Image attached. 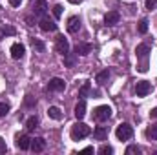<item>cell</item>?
Segmentation results:
<instances>
[{
	"instance_id": "6da1fadb",
	"label": "cell",
	"mask_w": 157,
	"mask_h": 155,
	"mask_svg": "<svg viewBox=\"0 0 157 155\" xmlns=\"http://www.w3.org/2000/svg\"><path fill=\"white\" fill-rule=\"evenodd\" d=\"M150 46L148 44H139L135 47V55L137 59L141 60V66H139V71H146L148 70V57H150Z\"/></svg>"
},
{
	"instance_id": "7a4b0ae2",
	"label": "cell",
	"mask_w": 157,
	"mask_h": 155,
	"mask_svg": "<svg viewBox=\"0 0 157 155\" xmlns=\"http://www.w3.org/2000/svg\"><path fill=\"white\" fill-rule=\"evenodd\" d=\"M90 133H91V128L88 124H84V122H77V124L71 126V139L73 141H82Z\"/></svg>"
},
{
	"instance_id": "3957f363",
	"label": "cell",
	"mask_w": 157,
	"mask_h": 155,
	"mask_svg": "<svg viewBox=\"0 0 157 155\" xmlns=\"http://www.w3.org/2000/svg\"><path fill=\"white\" fill-rule=\"evenodd\" d=\"M112 117V108L110 106H97L95 110H93V120H97V122H104V120H108Z\"/></svg>"
},
{
	"instance_id": "277c9868",
	"label": "cell",
	"mask_w": 157,
	"mask_h": 155,
	"mask_svg": "<svg viewBox=\"0 0 157 155\" xmlns=\"http://www.w3.org/2000/svg\"><path fill=\"white\" fill-rule=\"evenodd\" d=\"M115 135H117L119 141H128V139H132V137H133V130H132V126H130V124L122 122V124H119V126H117Z\"/></svg>"
},
{
	"instance_id": "5b68a950",
	"label": "cell",
	"mask_w": 157,
	"mask_h": 155,
	"mask_svg": "<svg viewBox=\"0 0 157 155\" xmlns=\"http://www.w3.org/2000/svg\"><path fill=\"white\" fill-rule=\"evenodd\" d=\"M55 49H57V53H60L62 57L70 53V44H68V39H66L64 35H59V37H57V42H55Z\"/></svg>"
},
{
	"instance_id": "8992f818",
	"label": "cell",
	"mask_w": 157,
	"mask_h": 155,
	"mask_svg": "<svg viewBox=\"0 0 157 155\" xmlns=\"http://www.w3.org/2000/svg\"><path fill=\"white\" fill-rule=\"evenodd\" d=\"M135 93H137V97H146L148 93H152V84H150L148 80H141V82H137V86H135Z\"/></svg>"
},
{
	"instance_id": "52a82bcc",
	"label": "cell",
	"mask_w": 157,
	"mask_h": 155,
	"mask_svg": "<svg viewBox=\"0 0 157 155\" xmlns=\"http://www.w3.org/2000/svg\"><path fill=\"white\" fill-rule=\"evenodd\" d=\"M66 29H68V33H71V35H75L78 33V29H80V18L78 17H70L68 18V22H66Z\"/></svg>"
},
{
	"instance_id": "ba28073f",
	"label": "cell",
	"mask_w": 157,
	"mask_h": 155,
	"mask_svg": "<svg viewBox=\"0 0 157 155\" xmlns=\"http://www.w3.org/2000/svg\"><path fill=\"white\" fill-rule=\"evenodd\" d=\"M31 9H33V15H35V17H40V18H42V17H46V13H48V2H46V0H37Z\"/></svg>"
},
{
	"instance_id": "9c48e42d",
	"label": "cell",
	"mask_w": 157,
	"mask_h": 155,
	"mask_svg": "<svg viewBox=\"0 0 157 155\" xmlns=\"http://www.w3.org/2000/svg\"><path fill=\"white\" fill-rule=\"evenodd\" d=\"M15 144H17V148L18 150H29L31 148V139L26 135V133H22V135H17V141H15Z\"/></svg>"
},
{
	"instance_id": "30bf717a",
	"label": "cell",
	"mask_w": 157,
	"mask_h": 155,
	"mask_svg": "<svg viewBox=\"0 0 157 155\" xmlns=\"http://www.w3.org/2000/svg\"><path fill=\"white\" fill-rule=\"evenodd\" d=\"M64 88H66V82L59 77L51 78L48 84V91H64Z\"/></svg>"
},
{
	"instance_id": "8fae6325",
	"label": "cell",
	"mask_w": 157,
	"mask_h": 155,
	"mask_svg": "<svg viewBox=\"0 0 157 155\" xmlns=\"http://www.w3.org/2000/svg\"><path fill=\"white\" fill-rule=\"evenodd\" d=\"M39 26H40V29H42V31H46V33H48V31H55V29H57L55 20H51L49 17H42Z\"/></svg>"
},
{
	"instance_id": "7c38bea8",
	"label": "cell",
	"mask_w": 157,
	"mask_h": 155,
	"mask_svg": "<svg viewBox=\"0 0 157 155\" xmlns=\"http://www.w3.org/2000/svg\"><path fill=\"white\" fill-rule=\"evenodd\" d=\"M88 53H91V44H88V42H77V46H75V55L86 57Z\"/></svg>"
},
{
	"instance_id": "4fadbf2b",
	"label": "cell",
	"mask_w": 157,
	"mask_h": 155,
	"mask_svg": "<svg viewBox=\"0 0 157 155\" xmlns=\"http://www.w3.org/2000/svg\"><path fill=\"white\" fill-rule=\"evenodd\" d=\"M44 148H46V141H44L42 137H35V139H31V150H33L35 153L44 152Z\"/></svg>"
},
{
	"instance_id": "5bb4252c",
	"label": "cell",
	"mask_w": 157,
	"mask_h": 155,
	"mask_svg": "<svg viewBox=\"0 0 157 155\" xmlns=\"http://www.w3.org/2000/svg\"><path fill=\"white\" fill-rule=\"evenodd\" d=\"M24 53H26V47H24L22 44H18V42H17V44H13V46H11V57H13V59H17V60H18V59H22V57H24Z\"/></svg>"
},
{
	"instance_id": "9a60e30c",
	"label": "cell",
	"mask_w": 157,
	"mask_h": 155,
	"mask_svg": "<svg viewBox=\"0 0 157 155\" xmlns=\"http://www.w3.org/2000/svg\"><path fill=\"white\" fill-rule=\"evenodd\" d=\"M93 137H95L97 141H106V139H108V128H106V126H97V128L93 130Z\"/></svg>"
},
{
	"instance_id": "2e32d148",
	"label": "cell",
	"mask_w": 157,
	"mask_h": 155,
	"mask_svg": "<svg viewBox=\"0 0 157 155\" xmlns=\"http://www.w3.org/2000/svg\"><path fill=\"white\" fill-rule=\"evenodd\" d=\"M119 20H121V15H119L117 11H110V13H106V17H104L106 26H115V24H119Z\"/></svg>"
},
{
	"instance_id": "e0dca14e",
	"label": "cell",
	"mask_w": 157,
	"mask_h": 155,
	"mask_svg": "<svg viewBox=\"0 0 157 155\" xmlns=\"http://www.w3.org/2000/svg\"><path fill=\"white\" fill-rule=\"evenodd\" d=\"M84 115H86V100L80 99L75 106V117H77V120H80V119H84Z\"/></svg>"
},
{
	"instance_id": "ac0fdd59",
	"label": "cell",
	"mask_w": 157,
	"mask_h": 155,
	"mask_svg": "<svg viewBox=\"0 0 157 155\" xmlns=\"http://www.w3.org/2000/svg\"><path fill=\"white\" fill-rule=\"evenodd\" d=\"M37 126H39V117H35V115H33V117H29V119L26 120V130H28V131L35 130Z\"/></svg>"
},
{
	"instance_id": "d6986e66",
	"label": "cell",
	"mask_w": 157,
	"mask_h": 155,
	"mask_svg": "<svg viewBox=\"0 0 157 155\" xmlns=\"http://www.w3.org/2000/svg\"><path fill=\"white\" fill-rule=\"evenodd\" d=\"M48 115L51 117V119H55V120H60V119H62V113H60V110H59L57 106H51V108L48 110Z\"/></svg>"
},
{
	"instance_id": "ffe728a7",
	"label": "cell",
	"mask_w": 157,
	"mask_h": 155,
	"mask_svg": "<svg viewBox=\"0 0 157 155\" xmlns=\"http://www.w3.org/2000/svg\"><path fill=\"white\" fill-rule=\"evenodd\" d=\"M108 78H110V71H108V70H102L101 73H97V82H99V84H106Z\"/></svg>"
},
{
	"instance_id": "44dd1931",
	"label": "cell",
	"mask_w": 157,
	"mask_h": 155,
	"mask_svg": "<svg viewBox=\"0 0 157 155\" xmlns=\"http://www.w3.org/2000/svg\"><path fill=\"white\" fill-rule=\"evenodd\" d=\"M90 89H91V84H90V82H84V84L80 86V89H78V97H82V99H84V97L90 93Z\"/></svg>"
},
{
	"instance_id": "7402d4cb",
	"label": "cell",
	"mask_w": 157,
	"mask_h": 155,
	"mask_svg": "<svg viewBox=\"0 0 157 155\" xmlns=\"http://www.w3.org/2000/svg\"><path fill=\"white\" fill-rule=\"evenodd\" d=\"M6 35H15V28H11V26H0V39L6 37Z\"/></svg>"
},
{
	"instance_id": "603a6c76",
	"label": "cell",
	"mask_w": 157,
	"mask_h": 155,
	"mask_svg": "<svg viewBox=\"0 0 157 155\" xmlns=\"http://www.w3.org/2000/svg\"><path fill=\"white\" fill-rule=\"evenodd\" d=\"M146 137L152 139V141H155L157 139V124H152V126L146 130Z\"/></svg>"
},
{
	"instance_id": "cb8c5ba5",
	"label": "cell",
	"mask_w": 157,
	"mask_h": 155,
	"mask_svg": "<svg viewBox=\"0 0 157 155\" xmlns=\"http://www.w3.org/2000/svg\"><path fill=\"white\" fill-rule=\"evenodd\" d=\"M31 46L39 51V53H42L44 49H46V46H44V42H40L39 39H31Z\"/></svg>"
},
{
	"instance_id": "d4e9b609",
	"label": "cell",
	"mask_w": 157,
	"mask_h": 155,
	"mask_svg": "<svg viewBox=\"0 0 157 155\" xmlns=\"http://www.w3.org/2000/svg\"><path fill=\"white\" fill-rule=\"evenodd\" d=\"M99 153H101V155H112V153H113V148H112V146H108V144H102V146L99 148Z\"/></svg>"
},
{
	"instance_id": "484cf974",
	"label": "cell",
	"mask_w": 157,
	"mask_h": 155,
	"mask_svg": "<svg viewBox=\"0 0 157 155\" xmlns=\"http://www.w3.org/2000/svg\"><path fill=\"white\" fill-rule=\"evenodd\" d=\"M124 153L126 155H133V153H141V148H139V146H135V144H132V146H128V148H126V152H124Z\"/></svg>"
},
{
	"instance_id": "4316f807",
	"label": "cell",
	"mask_w": 157,
	"mask_h": 155,
	"mask_svg": "<svg viewBox=\"0 0 157 155\" xmlns=\"http://www.w3.org/2000/svg\"><path fill=\"white\" fill-rule=\"evenodd\" d=\"M146 31H148V20H146V18H143V20L139 22V33H141V35H144Z\"/></svg>"
},
{
	"instance_id": "83f0119b",
	"label": "cell",
	"mask_w": 157,
	"mask_h": 155,
	"mask_svg": "<svg viewBox=\"0 0 157 155\" xmlns=\"http://www.w3.org/2000/svg\"><path fill=\"white\" fill-rule=\"evenodd\" d=\"M9 113V104L7 102H0V117H6Z\"/></svg>"
},
{
	"instance_id": "f1b7e54d",
	"label": "cell",
	"mask_w": 157,
	"mask_h": 155,
	"mask_svg": "<svg viewBox=\"0 0 157 155\" xmlns=\"http://www.w3.org/2000/svg\"><path fill=\"white\" fill-rule=\"evenodd\" d=\"M53 15H55L57 18H60V17H62V6H60V4H57V6L53 7Z\"/></svg>"
},
{
	"instance_id": "f546056e",
	"label": "cell",
	"mask_w": 157,
	"mask_h": 155,
	"mask_svg": "<svg viewBox=\"0 0 157 155\" xmlns=\"http://www.w3.org/2000/svg\"><path fill=\"white\" fill-rule=\"evenodd\" d=\"M64 59H66V66H68V68H71V66L75 64V57H71L70 53H68V55H64Z\"/></svg>"
},
{
	"instance_id": "4dcf8cb0",
	"label": "cell",
	"mask_w": 157,
	"mask_h": 155,
	"mask_svg": "<svg viewBox=\"0 0 157 155\" xmlns=\"http://www.w3.org/2000/svg\"><path fill=\"white\" fill-rule=\"evenodd\" d=\"M144 6H146V9H150V11H152V9H157V0H146Z\"/></svg>"
},
{
	"instance_id": "1f68e13d",
	"label": "cell",
	"mask_w": 157,
	"mask_h": 155,
	"mask_svg": "<svg viewBox=\"0 0 157 155\" xmlns=\"http://www.w3.org/2000/svg\"><path fill=\"white\" fill-rule=\"evenodd\" d=\"M7 152V146H6V141L0 137V153H6Z\"/></svg>"
},
{
	"instance_id": "d6a6232c",
	"label": "cell",
	"mask_w": 157,
	"mask_h": 155,
	"mask_svg": "<svg viewBox=\"0 0 157 155\" xmlns=\"http://www.w3.org/2000/svg\"><path fill=\"white\" fill-rule=\"evenodd\" d=\"M9 4H11L13 7H20V4H22V0H9Z\"/></svg>"
},
{
	"instance_id": "836d02e7",
	"label": "cell",
	"mask_w": 157,
	"mask_h": 155,
	"mask_svg": "<svg viewBox=\"0 0 157 155\" xmlns=\"http://www.w3.org/2000/svg\"><path fill=\"white\" fill-rule=\"evenodd\" d=\"M150 117H152V119H157V108H154V110L150 112Z\"/></svg>"
},
{
	"instance_id": "e575fe53",
	"label": "cell",
	"mask_w": 157,
	"mask_h": 155,
	"mask_svg": "<svg viewBox=\"0 0 157 155\" xmlns=\"http://www.w3.org/2000/svg\"><path fill=\"white\" fill-rule=\"evenodd\" d=\"M82 152H84V153H91V152H93V148H91V146H88V148H84Z\"/></svg>"
},
{
	"instance_id": "d590c367",
	"label": "cell",
	"mask_w": 157,
	"mask_h": 155,
	"mask_svg": "<svg viewBox=\"0 0 157 155\" xmlns=\"http://www.w3.org/2000/svg\"><path fill=\"white\" fill-rule=\"evenodd\" d=\"M68 2H71V4H80L82 0H68Z\"/></svg>"
},
{
	"instance_id": "8d00e7d4",
	"label": "cell",
	"mask_w": 157,
	"mask_h": 155,
	"mask_svg": "<svg viewBox=\"0 0 157 155\" xmlns=\"http://www.w3.org/2000/svg\"><path fill=\"white\" fill-rule=\"evenodd\" d=\"M0 9H2V7H0Z\"/></svg>"
}]
</instances>
